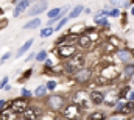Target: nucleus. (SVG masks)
Masks as SVG:
<instances>
[{
	"mask_svg": "<svg viewBox=\"0 0 134 120\" xmlns=\"http://www.w3.org/2000/svg\"><path fill=\"white\" fill-rule=\"evenodd\" d=\"M33 73H34V69H33V67H31V69H27L25 72H22V73H20V77L17 78V83H19V84L27 83V81L31 78V75H33Z\"/></svg>",
	"mask_w": 134,
	"mask_h": 120,
	"instance_id": "24",
	"label": "nucleus"
},
{
	"mask_svg": "<svg viewBox=\"0 0 134 120\" xmlns=\"http://www.w3.org/2000/svg\"><path fill=\"white\" fill-rule=\"evenodd\" d=\"M106 120H125L123 116H120V114H115V112H112L111 116H108V119Z\"/></svg>",
	"mask_w": 134,
	"mask_h": 120,
	"instance_id": "36",
	"label": "nucleus"
},
{
	"mask_svg": "<svg viewBox=\"0 0 134 120\" xmlns=\"http://www.w3.org/2000/svg\"><path fill=\"white\" fill-rule=\"evenodd\" d=\"M130 14L134 16V5H131V8H130Z\"/></svg>",
	"mask_w": 134,
	"mask_h": 120,
	"instance_id": "42",
	"label": "nucleus"
},
{
	"mask_svg": "<svg viewBox=\"0 0 134 120\" xmlns=\"http://www.w3.org/2000/svg\"><path fill=\"white\" fill-rule=\"evenodd\" d=\"M58 84H59V83H58L55 78H50V80L45 83V88H47V90H48V92H55V90H56V88H58Z\"/></svg>",
	"mask_w": 134,
	"mask_h": 120,
	"instance_id": "28",
	"label": "nucleus"
},
{
	"mask_svg": "<svg viewBox=\"0 0 134 120\" xmlns=\"http://www.w3.org/2000/svg\"><path fill=\"white\" fill-rule=\"evenodd\" d=\"M94 24H95V27L103 28V30H108V28L111 27L109 17H106V16H101V17H94Z\"/></svg>",
	"mask_w": 134,
	"mask_h": 120,
	"instance_id": "20",
	"label": "nucleus"
},
{
	"mask_svg": "<svg viewBox=\"0 0 134 120\" xmlns=\"http://www.w3.org/2000/svg\"><path fill=\"white\" fill-rule=\"evenodd\" d=\"M31 0H20L19 3H16L14 9H13V17H19L20 14H24L30 6H31Z\"/></svg>",
	"mask_w": 134,
	"mask_h": 120,
	"instance_id": "14",
	"label": "nucleus"
},
{
	"mask_svg": "<svg viewBox=\"0 0 134 120\" xmlns=\"http://www.w3.org/2000/svg\"><path fill=\"white\" fill-rule=\"evenodd\" d=\"M52 52L56 56V59L64 62L69 58H72L75 53H78V48H76V45H59V47H53Z\"/></svg>",
	"mask_w": 134,
	"mask_h": 120,
	"instance_id": "7",
	"label": "nucleus"
},
{
	"mask_svg": "<svg viewBox=\"0 0 134 120\" xmlns=\"http://www.w3.org/2000/svg\"><path fill=\"white\" fill-rule=\"evenodd\" d=\"M119 103V95H117V89H111V90H104V101L103 105L109 109H114L115 105Z\"/></svg>",
	"mask_w": 134,
	"mask_h": 120,
	"instance_id": "11",
	"label": "nucleus"
},
{
	"mask_svg": "<svg viewBox=\"0 0 134 120\" xmlns=\"http://www.w3.org/2000/svg\"><path fill=\"white\" fill-rule=\"evenodd\" d=\"M108 42H111V44H114L115 47H119L120 48V45H122V39L120 37H117V36H114V34H111V36H108V37H104Z\"/></svg>",
	"mask_w": 134,
	"mask_h": 120,
	"instance_id": "29",
	"label": "nucleus"
},
{
	"mask_svg": "<svg viewBox=\"0 0 134 120\" xmlns=\"http://www.w3.org/2000/svg\"><path fill=\"white\" fill-rule=\"evenodd\" d=\"M120 9H117V8H112V9H109V17H120Z\"/></svg>",
	"mask_w": 134,
	"mask_h": 120,
	"instance_id": "35",
	"label": "nucleus"
},
{
	"mask_svg": "<svg viewBox=\"0 0 134 120\" xmlns=\"http://www.w3.org/2000/svg\"><path fill=\"white\" fill-rule=\"evenodd\" d=\"M55 66V62L50 59V58H47V59L44 61V67H53Z\"/></svg>",
	"mask_w": 134,
	"mask_h": 120,
	"instance_id": "40",
	"label": "nucleus"
},
{
	"mask_svg": "<svg viewBox=\"0 0 134 120\" xmlns=\"http://www.w3.org/2000/svg\"><path fill=\"white\" fill-rule=\"evenodd\" d=\"M42 103H44V106H45L47 111H52L55 114H59L61 109L69 103V98H67V95H64V94H48L42 100Z\"/></svg>",
	"mask_w": 134,
	"mask_h": 120,
	"instance_id": "2",
	"label": "nucleus"
},
{
	"mask_svg": "<svg viewBox=\"0 0 134 120\" xmlns=\"http://www.w3.org/2000/svg\"><path fill=\"white\" fill-rule=\"evenodd\" d=\"M109 5L112 6V8H117V9H128V8H131V3H130V0H109Z\"/></svg>",
	"mask_w": 134,
	"mask_h": 120,
	"instance_id": "19",
	"label": "nucleus"
},
{
	"mask_svg": "<svg viewBox=\"0 0 134 120\" xmlns=\"http://www.w3.org/2000/svg\"><path fill=\"white\" fill-rule=\"evenodd\" d=\"M67 98H69V103L78 106L84 112L92 106L91 105V100H89V90L86 89V88H80V89L73 90L70 95H67Z\"/></svg>",
	"mask_w": 134,
	"mask_h": 120,
	"instance_id": "3",
	"label": "nucleus"
},
{
	"mask_svg": "<svg viewBox=\"0 0 134 120\" xmlns=\"http://www.w3.org/2000/svg\"><path fill=\"white\" fill-rule=\"evenodd\" d=\"M31 2H44V0H31Z\"/></svg>",
	"mask_w": 134,
	"mask_h": 120,
	"instance_id": "48",
	"label": "nucleus"
},
{
	"mask_svg": "<svg viewBox=\"0 0 134 120\" xmlns=\"http://www.w3.org/2000/svg\"><path fill=\"white\" fill-rule=\"evenodd\" d=\"M47 95H48V90L45 88V84H39V86L33 90V98H36V100H41V101H42Z\"/></svg>",
	"mask_w": 134,
	"mask_h": 120,
	"instance_id": "18",
	"label": "nucleus"
},
{
	"mask_svg": "<svg viewBox=\"0 0 134 120\" xmlns=\"http://www.w3.org/2000/svg\"><path fill=\"white\" fill-rule=\"evenodd\" d=\"M53 33H55L53 27H44L42 30L39 31V36H41L42 39H47V37H50V36H52Z\"/></svg>",
	"mask_w": 134,
	"mask_h": 120,
	"instance_id": "27",
	"label": "nucleus"
},
{
	"mask_svg": "<svg viewBox=\"0 0 134 120\" xmlns=\"http://www.w3.org/2000/svg\"><path fill=\"white\" fill-rule=\"evenodd\" d=\"M17 120H24V119H22V117H19V119H17Z\"/></svg>",
	"mask_w": 134,
	"mask_h": 120,
	"instance_id": "50",
	"label": "nucleus"
},
{
	"mask_svg": "<svg viewBox=\"0 0 134 120\" xmlns=\"http://www.w3.org/2000/svg\"><path fill=\"white\" fill-rule=\"evenodd\" d=\"M6 108H9V100L0 98V112H2L3 109H6Z\"/></svg>",
	"mask_w": 134,
	"mask_h": 120,
	"instance_id": "34",
	"label": "nucleus"
},
{
	"mask_svg": "<svg viewBox=\"0 0 134 120\" xmlns=\"http://www.w3.org/2000/svg\"><path fill=\"white\" fill-rule=\"evenodd\" d=\"M33 44H34V39H33V37H30L24 45H20V47H19V50H17V53H16V56H14V58H20V56H24V55L31 48V45H33Z\"/></svg>",
	"mask_w": 134,
	"mask_h": 120,
	"instance_id": "21",
	"label": "nucleus"
},
{
	"mask_svg": "<svg viewBox=\"0 0 134 120\" xmlns=\"http://www.w3.org/2000/svg\"><path fill=\"white\" fill-rule=\"evenodd\" d=\"M41 24H42V20L41 19H30L27 24H24V30H36V28H39L41 27Z\"/></svg>",
	"mask_w": 134,
	"mask_h": 120,
	"instance_id": "25",
	"label": "nucleus"
},
{
	"mask_svg": "<svg viewBox=\"0 0 134 120\" xmlns=\"http://www.w3.org/2000/svg\"><path fill=\"white\" fill-rule=\"evenodd\" d=\"M34 56H36V53H30V55L25 58V61H27V62H30V61H33V59H34Z\"/></svg>",
	"mask_w": 134,
	"mask_h": 120,
	"instance_id": "41",
	"label": "nucleus"
},
{
	"mask_svg": "<svg viewBox=\"0 0 134 120\" xmlns=\"http://www.w3.org/2000/svg\"><path fill=\"white\" fill-rule=\"evenodd\" d=\"M55 120H67V119H64V117H61V116L58 114V116H56V119H55Z\"/></svg>",
	"mask_w": 134,
	"mask_h": 120,
	"instance_id": "45",
	"label": "nucleus"
},
{
	"mask_svg": "<svg viewBox=\"0 0 134 120\" xmlns=\"http://www.w3.org/2000/svg\"><path fill=\"white\" fill-rule=\"evenodd\" d=\"M67 22H69V17H67V16H64V17H63V19H59V22L53 27V30H55V31H61V28H63V27H66Z\"/></svg>",
	"mask_w": 134,
	"mask_h": 120,
	"instance_id": "30",
	"label": "nucleus"
},
{
	"mask_svg": "<svg viewBox=\"0 0 134 120\" xmlns=\"http://www.w3.org/2000/svg\"><path fill=\"white\" fill-rule=\"evenodd\" d=\"M56 116H58V114H55V112H52V111H45L39 120H55Z\"/></svg>",
	"mask_w": 134,
	"mask_h": 120,
	"instance_id": "32",
	"label": "nucleus"
},
{
	"mask_svg": "<svg viewBox=\"0 0 134 120\" xmlns=\"http://www.w3.org/2000/svg\"><path fill=\"white\" fill-rule=\"evenodd\" d=\"M11 56H13V55H11V52H6V53H5V55L0 58V64H3L5 61H8L9 58H11Z\"/></svg>",
	"mask_w": 134,
	"mask_h": 120,
	"instance_id": "39",
	"label": "nucleus"
},
{
	"mask_svg": "<svg viewBox=\"0 0 134 120\" xmlns=\"http://www.w3.org/2000/svg\"><path fill=\"white\" fill-rule=\"evenodd\" d=\"M83 11H84V6H83V5H76V6L70 8V11H69V14H67L69 20H70V19H76V17H80V16L83 14Z\"/></svg>",
	"mask_w": 134,
	"mask_h": 120,
	"instance_id": "23",
	"label": "nucleus"
},
{
	"mask_svg": "<svg viewBox=\"0 0 134 120\" xmlns=\"http://www.w3.org/2000/svg\"><path fill=\"white\" fill-rule=\"evenodd\" d=\"M6 27H8V19L6 17H0V30H3Z\"/></svg>",
	"mask_w": 134,
	"mask_h": 120,
	"instance_id": "38",
	"label": "nucleus"
},
{
	"mask_svg": "<svg viewBox=\"0 0 134 120\" xmlns=\"http://www.w3.org/2000/svg\"><path fill=\"white\" fill-rule=\"evenodd\" d=\"M48 58V52L45 50V48H42V50H39L37 53H36V56H34V59L36 62H44V61Z\"/></svg>",
	"mask_w": 134,
	"mask_h": 120,
	"instance_id": "26",
	"label": "nucleus"
},
{
	"mask_svg": "<svg viewBox=\"0 0 134 120\" xmlns=\"http://www.w3.org/2000/svg\"><path fill=\"white\" fill-rule=\"evenodd\" d=\"M89 100H91V105L92 106H101L103 101H104V90L97 88V89L89 90Z\"/></svg>",
	"mask_w": 134,
	"mask_h": 120,
	"instance_id": "12",
	"label": "nucleus"
},
{
	"mask_svg": "<svg viewBox=\"0 0 134 120\" xmlns=\"http://www.w3.org/2000/svg\"><path fill=\"white\" fill-rule=\"evenodd\" d=\"M84 114L86 112L83 109H80L78 106H75L72 103H67L66 106L61 109V112H59V116L67 120H84V117H86Z\"/></svg>",
	"mask_w": 134,
	"mask_h": 120,
	"instance_id": "5",
	"label": "nucleus"
},
{
	"mask_svg": "<svg viewBox=\"0 0 134 120\" xmlns=\"http://www.w3.org/2000/svg\"><path fill=\"white\" fill-rule=\"evenodd\" d=\"M106 119H108V114L103 109H95V111L86 114V117H84V120H106Z\"/></svg>",
	"mask_w": 134,
	"mask_h": 120,
	"instance_id": "16",
	"label": "nucleus"
},
{
	"mask_svg": "<svg viewBox=\"0 0 134 120\" xmlns=\"http://www.w3.org/2000/svg\"><path fill=\"white\" fill-rule=\"evenodd\" d=\"M130 3H131V5H134V0H130Z\"/></svg>",
	"mask_w": 134,
	"mask_h": 120,
	"instance_id": "49",
	"label": "nucleus"
},
{
	"mask_svg": "<svg viewBox=\"0 0 134 120\" xmlns=\"http://www.w3.org/2000/svg\"><path fill=\"white\" fill-rule=\"evenodd\" d=\"M2 14H3V9H2V8H0V16H2Z\"/></svg>",
	"mask_w": 134,
	"mask_h": 120,
	"instance_id": "47",
	"label": "nucleus"
},
{
	"mask_svg": "<svg viewBox=\"0 0 134 120\" xmlns=\"http://www.w3.org/2000/svg\"><path fill=\"white\" fill-rule=\"evenodd\" d=\"M131 50V55H133V61H134V48H130Z\"/></svg>",
	"mask_w": 134,
	"mask_h": 120,
	"instance_id": "46",
	"label": "nucleus"
},
{
	"mask_svg": "<svg viewBox=\"0 0 134 120\" xmlns=\"http://www.w3.org/2000/svg\"><path fill=\"white\" fill-rule=\"evenodd\" d=\"M47 8H48L47 0H44V2H34L33 5L27 9V14H28L30 17H37L39 14L45 13V11H47Z\"/></svg>",
	"mask_w": 134,
	"mask_h": 120,
	"instance_id": "10",
	"label": "nucleus"
},
{
	"mask_svg": "<svg viewBox=\"0 0 134 120\" xmlns=\"http://www.w3.org/2000/svg\"><path fill=\"white\" fill-rule=\"evenodd\" d=\"M120 25H122V27H126V25H128V13H126V11H123V13L120 14Z\"/></svg>",
	"mask_w": 134,
	"mask_h": 120,
	"instance_id": "33",
	"label": "nucleus"
},
{
	"mask_svg": "<svg viewBox=\"0 0 134 120\" xmlns=\"http://www.w3.org/2000/svg\"><path fill=\"white\" fill-rule=\"evenodd\" d=\"M94 75H95L94 67L87 66V67L81 69L80 72H76L75 75H72L70 78L73 80V84H76V86H80V88H86V86L94 80Z\"/></svg>",
	"mask_w": 134,
	"mask_h": 120,
	"instance_id": "4",
	"label": "nucleus"
},
{
	"mask_svg": "<svg viewBox=\"0 0 134 120\" xmlns=\"http://www.w3.org/2000/svg\"><path fill=\"white\" fill-rule=\"evenodd\" d=\"M3 89L6 90V92H9V90H11V86H9V84H6V86H5V88H3Z\"/></svg>",
	"mask_w": 134,
	"mask_h": 120,
	"instance_id": "43",
	"label": "nucleus"
},
{
	"mask_svg": "<svg viewBox=\"0 0 134 120\" xmlns=\"http://www.w3.org/2000/svg\"><path fill=\"white\" fill-rule=\"evenodd\" d=\"M84 67H87V55L83 52H78L72 58H69L67 61L63 62V75L72 77Z\"/></svg>",
	"mask_w": 134,
	"mask_h": 120,
	"instance_id": "1",
	"label": "nucleus"
},
{
	"mask_svg": "<svg viewBox=\"0 0 134 120\" xmlns=\"http://www.w3.org/2000/svg\"><path fill=\"white\" fill-rule=\"evenodd\" d=\"M30 103H31V100L22 98V97H16V98L9 100V108H11V109H13L16 114L22 116V114L25 112V109L30 106Z\"/></svg>",
	"mask_w": 134,
	"mask_h": 120,
	"instance_id": "9",
	"label": "nucleus"
},
{
	"mask_svg": "<svg viewBox=\"0 0 134 120\" xmlns=\"http://www.w3.org/2000/svg\"><path fill=\"white\" fill-rule=\"evenodd\" d=\"M131 88H133V90H134V84H131Z\"/></svg>",
	"mask_w": 134,
	"mask_h": 120,
	"instance_id": "51",
	"label": "nucleus"
},
{
	"mask_svg": "<svg viewBox=\"0 0 134 120\" xmlns=\"http://www.w3.org/2000/svg\"><path fill=\"white\" fill-rule=\"evenodd\" d=\"M115 59L117 62H120V64H128V62H133V55H131V50L130 48H126V47H123V48H119L117 52H115Z\"/></svg>",
	"mask_w": 134,
	"mask_h": 120,
	"instance_id": "13",
	"label": "nucleus"
},
{
	"mask_svg": "<svg viewBox=\"0 0 134 120\" xmlns=\"http://www.w3.org/2000/svg\"><path fill=\"white\" fill-rule=\"evenodd\" d=\"M75 45H76L78 52H83V53H84V52H91V50H94V48L97 47V45L94 44V41L91 39V36H89V34H84V33L78 36Z\"/></svg>",
	"mask_w": 134,
	"mask_h": 120,
	"instance_id": "8",
	"label": "nucleus"
},
{
	"mask_svg": "<svg viewBox=\"0 0 134 120\" xmlns=\"http://www.w3.org/2000/svg\"><path fill=\"white\" fill-rule=\"evenodd\" d=\"M19 97H22V98H27V100H33V92L30 89H27V88H22L20 90V95Z\"/></svg>",
	"mask_w": 134,
	"mask_h": 120,
	"instance_id": "31",
	"label": "nucleus"
},
{
	"mask_svg": "<svg viewBox=\"0 0 134 120\" xmlns=\"http://www.w3.org/2000/svg\"><path fill=\"white\" fill-rule=\"evenodd\" d=\"M20 117L19 114H16L11 108H6V109H3L2 112H0V119L2 120H17Z\"/></svg>",
	"mask_w": 134,
	"mask_h": 120,
	"instance_id": "22",
	"label": "nucleus"
},
{
	"mask_svg": "<svg viewBox=\"0 0 134 120\" xmlns=\"http://www.w3.org/2000/svg\"><path fill=\"white\" fill-rule=\"evenodd\" d=\"M8 83H9V77H8V75H5V77L0 80V89H3V88L8 84Z\"/></svg>",
	"mask_w": 134,
	"mask_h": 120,
	"instance_id": "37",
	"label": "nucleus"
},
{
	"mask_svg": "<svg viewBox=\"0 0 134 120\" xmlns=\"http://www.w3.org/2000/svg\"><path fill=\"white\" fill-rule=\"evenodd\" d=\"M45 111H47V109H45L44 103H42V105H41V103H30V106L25 109V112H24L20 117L24 120H39Z\"/></svg>",
	"mask_w": 134,
	"mask_h": 120,
	"instance_id": "6",
	"label": "nucleus"
},
{
	"mask_svg": "<svg viewBox=\"0 0 134 120\" xmlns=\"http://www.w3.org/2000/svg\"><path fill=\"white\" fill-rule=\"evenodd\" d=\"M122 78L125 80V83H128L131 78H134V61L123 66V69H122Z\"/></svg>",
	"mask_w": 134,
	"mask_h": 120,
	"instance_id": "15",
	"label": "nucleus"
},
{
	"mask_svg": "<svg viewBox=\"0 0 134 120\" xmlns=\"http://www.w3.org/2000/svg\"><path fill=\"white\" fill-rule=\"evenodd\" d=\"M131 90H133V88H131L130 83H123V84H120V86L117 88L119 100H126V97H128V94H130Z\"/></svg>",
	"mask_w": 134,
	"mask_h": 120,
	"instance_id": "17",
	"label": "nucleus"
},
{
	"mask_svg": "<svg viewBox=\"0 0 134 120\" xmlns=\"http://www.w3.org/2000/svg\"><path fill=\"white\" fill-rule=\"evenodd\" d=\"M83 13H84V14H91V9H89V8H84V11H83Z\"/></svg>",
	"mask_w": 134,
	"mask_h": 120,
	"instance_id": "44",
	"label": "nucleus"
},
{
	"mask_svg": "<svg viewBox=\"0 0 134 120\" xmlns=\"http://www.w3.org/2000/svg\"><path fill=\"white\" fill-rule=\"evenodd\" d=\"M133 120H134V119H133Z\"/></svg>",
	"mask_w": 134,
	"mask_h": 120,
	"instance_id": "52",
	"label": "nucleus"
}]
</instances>
